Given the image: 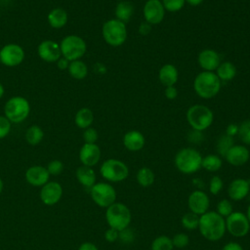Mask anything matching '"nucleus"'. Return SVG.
Instances as JSON below:
<instances>
[{"label":"nucleus","instance_id":"obj_1","mask_svg":"<svg viewBox=\"0 0 250 250\" xmlns=\"http://www.w3.org/2000/svg\"><path fill=\"white\" fill-rule=\"evenodd\" d=\"M198 229L200 234L209 241H218L226 233L225 218L216 211H207L199 217Z\"/></svg>","mask_w":250,"mask_h":250},{"label":"nucleus","instance_id":"obj_2","mask_svg":"<svg viewBox=\"0 0 250 250\" xmlns=\"http://www.w3.org/2000/svg\"><path fill=\"white\" fill-rule=\"evenodd\" d=\"M193 89L200 98L211 99L219 93L221 80L213 71H202L194 78Z\"/></svg>","mask_w":250,"mask_h":250},{"label":"nucleus","instance_id":"obj_3","mask_svg":"<svg viewBox=\"0 0 250 250\" xmlns=\"http://www.w3.org/2000/svg\"><path fill=\"white\" fill-rule=\"evenodd\" d=\"M202 156L194 148L185 147L180 149L175 156V166L183 174H193L201 168Z\"/></svg>","mask_w":250,"mask_h":250},{"label":"nucleus","instance_id":"obj_4","mask_svg":"<svg viewBox=\"0 0 250 250\" xmlns=\"http://www.w3.org/2000/svg\"><path fill=\"white\" fill-rule=\"evenodd\" d=\"M132 215L130 209L121 202H114L106 208L105 220L109 228L115 229L118 231L129 227Z\"/></svg>","mask_w":250,"mask_h":250},{"label":"nucleus","instance_id":"obj_5","mask_svg":"<svg viewBox=\"0 0 250 250\" xmlns=\"http://www.w3.org/2000/svg\"><path fill=\"white\" fill-rule=\"evenodd\" d=\"M187 120L193 130L202 132L211 126L214 114L206 105L193 104L187 111Z\"/></svg>","mask_w":250,"mask_h":250},{"label":"nucleus","instance_id":"obj_6","mask_svg":"<svg viewBox=\"0 0 250 250\" xmlns=\"http://www.w3.org/2000/svg\"><path fill=\"white\" fill-rule=\"evenodd\" d=\"M104 40L112 47L121 46L127 39L126 24L116 19L106 21L102 28Z\"/></svg>","mask_w":250,"mask_h":250},{"label":"nucleus","instance_id":"obj_7","mask_svg":"<svg viewBox=\"0 0 250 250\" xmlns=\"http://www.w3.org/2000/svg\"><path fill=\"white\" fill-rule=\"evenodd\" d=\"M30 112V104L28 101L21 96L10 98L4 107L5 116L11 123H21L27 118Z\"/></svg>","mask_w":250,"mask_h":250},{"label":"nucleus","instance_id":"obj_8","mask_svg":"<svg viewBox=\"0 0 250 250\" xmlns=\"http://www.w3.org/2000/svg\"><path fill=\"white\" fill-rule=\"evenodd\" d=\"M62 57L69 62L82 58L87 50V45L84 39L78 35L71 34L65 36L60 43Z\"/></svg>","mask_w":250,"mask_h":250},{"label":"nucleus","instance_id":"obj_9","mask_svg":"<svg viewBox=\"0 0 250 250\" xmlns=\"http://www.w3.org/2000/svg\"><path fill=\"white\" fill-rule=\"evenodd\" d=\"M100 173L104 180L111 183H119L127 179L129 168L123 161L109 158L103 162Z\"/></svg>","mask_w":250,"mask_h":250},{"label":"nucleus","instance_id":"obj_10","mask_svg":"<svg viewBox=\"0 0 250 250\" xmlns=\"http://www.w3.org/2000/svg\"><path fill=\"white\" fill-rule=\"evenodd\" d=\"M90 195L93 201L100 207L107 208L116 200V191L108 183H96L90 188Z\"/></svg>","mask_w":250,"mask_h":250},{"label":"nucleus","instance_id":"obj_11","mask_svg":"<svg viewBox=\"0 0 250 250\" xmlns=\"http://www.w3.org/2000/svg\"><path fill=\"white\" fill-rule=\"evenodd\" d=\"M226 229L234 237H243L250 230V223L246 215L240 211H233L226 219Z\"/></svg>","mask_w":250,"mask_h":250},{"label":"nucleus","instance_id":"obj_12","mask_svg":"<svg viewBox=\"0 0 250 250\" xmlns=\"http://www.w3.org/2000/svg\"><path fill=\"white\" fill-rule=\"evenodd\" d=\"M24 59V51L21 46L9 43L3 46L0 50V62L2 64L14 67L22 62Z\"/></svg>","mask_w":250,"mask_h":250},{"label":"nucleus","instance_id":"obj_13","mask_svg":"<svg viewBox=\"0 0 250 250\" xmlns=\"http://www.w3.org/2000/svg\"><path fill=\"white\" fill-rule=\"evenodd\" d=\"M143 12L146 21L151 25L160 23L165 16V9L160 0H147Z\"/></svg>","mask_w":250,"mask_h":250},{"label":"nucleus","instance_id":"obj_14","mask_svg":"<svg viewBox=\"0 0 250 250\" xmlns=\"http://www.w3.org/2000/svg\"><path fill=\"white\" fill-rule=\"evenodd\" d=\"M188 206L190 212L201 216L206 213L210 206L209 196L202 190L192 191L188 198Z\"/></svg>","mask_w":250,"mask_h":250},{"label":"nucleus","instance_id":"obj_15","mask_svg":"<svg viewBox=\"0 0 250 250\" xmlns=\"http://www.w3.org/2000/svg\"><path fill=\"white\" fill-rule=\"evenodd\" d=\"M37 53L40 59L47 62H57L62 57L60 44L53 40L42 41L38 45Z\"/></svg>","mask_w":250,"mask_h":250},{"label":"nucleus","instance_id":"obj_16","mask_svg":"<svg viewBox=\"0 0 250 250\" xmlns=\"http://www.w3.org/2000/svg\"><path fill=\"white\" fill-rule=\"evenodd\" d=\"M62 195V188L57 182H48L40 190V198L46 205H55Z\"/></svg>","mask_w":250,"mask_h":250},{"label":"nucleus","instance_id":"obj_17","mask_svg":"<svg viewBox=\"0 0 250 250\" xmlns=\"http://www.w3.org/2000/svg\"><path fill=\"white\" fill-rule=\"evenodd\" d=\"M250 192V181L242 178L234 179L228 188V195L233 201L244 199Z\"/></svg>","mask_w":250,"mask_h":250},{"label":"nucleus","instance_id":"obj_18","mask_svg":"<svg viewBox=\"0 0 250 250\" xmlns=\"http://www.w3.org/2000/svg\"><path fill=\"white\" fill-rule=\"evenodd\" d=\"M79 159L82 165L93 167L101 159V149L96 144H84L79 151Z\"/></svg>","mask_w":250,"mask_h":250},{"label":"nucleus","instance_id":"obj_19","mask_svg":"<svg viewBox=\"0 0 250 250\" xmlns=\"http://www.w3.org/2000/svg\"><path fill=\"white\" fill-rule=\"evenodd\" d=\"M225 158L232 166H242L249 160L250 152L245 146L233 145L225 155Z\"/></svg>","mask_w":250,"mask_h":250},{"label":"nucleus","instance_id":"obj_20","mask_svg":"<svg viewBox=\"0 0 250 250\" xmlns=\"http://www.w3.org/2000/svg\"><path fill=\"white\" fill-rule=\"evenodd\" d=\"M50 174L46 167L34 165L29 167L25 172V179L28 184L34 187H43L49 182Z\"/></svg>","mask_w":250,"mask_h":250},{"label":"nucleus","instance_id":"obj_21","mask_svg":"<svg viewBox=\"0 0 250 250\" xmlns=\"http://www.w3.org/2000/svg\"><path fill=\"white\" fill-rule=\"evenodd\" d=\"M197 61L204 71H214L221 63L220 55L212 49L202 50L198 55Z\"/></svg>","mask_w":250,"mask_h":250},{"label":"nucleus","instance_id":"obj_22","mask_svg":"<svg viewBox=\"0 0 250 250\" xmlns=\"http://www.w3.org/2000/svg\"><path fill=\"white\" fill-rule=\"evenodd\" d=\"M146 144L144 135L136 130L127 132L123 137V145L130 151L141 150Z\"/></svg>","mask_w":250,"mask_h":250},{"label":"nucleus","instance_id":"obj_23","mask_svg":"<svg viewBox=\"0 0 250 250\" xmlns=\"http://www.w3.org/2000/svg\"><path fill=\"white\" fill-rule=\"evenodd\" d=\"M179 73L177 67L172 63H166L161 66L158 73L159 81L165 87L174 86L178 81Z\"/></svg>","mask_w":250,"mask_h":250},{"label":"nucleus","instance_id":"obj_24","mask_svg":"<svg viewBox=\"0 0 250 250\" xmlns=\"http://www.w3.org/2000/svg\"><path fill=\"white\" fill-rule=\"evenodd\" d=\"M77 181L85 188H91L96 184V174L92 167L82 165L76 170Z\"/></svg>","mask_w":250,"mask_h":250},{"label":"nucleus","instance_id":"obj_25","mask_svg":"<svg viewBox=\"0 0 250 250\" xmlns=\"http://www.w3.org/2000/svg\"><path fill=\"white\" fill-rule=\"evenodd\" d=\"M68 20V16L65 10L62 8H55L51 10L47 16V21L51 27L53 28H62L63 27Z\"/></svg>","mask_w":250,"mask_h":250},{"label":"nucleus","instance_id":"obj_26","mask_svg":"<svg viewBox=\"0 0 250 250\" xmlns=\"http://www.w3.org/2000/svg\"><path fill=\"white\" fill-rule=\"evenodd\" d=\"M134 14V6L129 1H121L116 5L115 17L116 20L126 23L128 22Z\"/></svg>","mask_w":250,"mask_h":250},{"label":"nucleus","instance_id":"obj_27","mask_svg":"<svg viewBox=\"0 0 250 250\" xmlns=\"http://www.w3.org/2000/svg\"><path fill=\"white\" fill-rule=\"evenodd\" d=\"M94 121L93 111L88 107L80 108L74 117L75 125L81 129H87L91 126Z\"/></svg>","mask_w":250,"mask_h":250},{"label":"nucleus","instance_id":"obj_28","mask_svg":"<svg viewBox=\"0 0 250 250\" xmlns=\"http://www.w3.org/2000/svg\"><path fill=\"white\" fill-rule=\"evenodd\" d=\"M216 75L221 81H229L236 75V67L230 62H221L216 69Z\"/></svg>","mask_w":250,"mask_h":250},{"label":"nucleus","instance_id":"obj_29","mask_svg":"<svg viewBox=\"0 0 250 250\" xmlns=\"http://www.w3.org/2000/svg\"><path fill=\"white\" fill-rule=\"evenodd\" d=\"M67 70L71 77L78 80L84 79L88 74V67L86 63L80 60L70 62Z\"/></svg>","mask_w":250,"mask_h":250},{"label":"nucleus","instance_id":"obj_30","mask_svg":"<svg viewBox=\"0 0 250 250\" xmlns=\"http://www.w3.org/2000/svg\"><path fill=\"white\" fill-rule=\"evenodd\" d=\"M136 179L138 184L143 188H148L154 183V173L148 167H142L139 169L136 175Z\"/></svg>","mask_w":250,"mask_h":250},{"label":"nucleus","instance_id":"obj_31","mask_svg":"<svg viewBox=\"0 0 250 250\" xmlns=\"http://www.w3.org/2000/svg\"><path fill=\"white\" fill-rule=\"evenodd\" d=\"M222 165H223L222 158L217 154H208L202 157L201 167L209 172H216L220 170Z\"/></svg>","mask_w":250,"mask_h":250},{"label":"nucleus","instance_id":"obj_32","mask_svg":"<svg viewBox=\"0 0 250 250\" xmlns=\"http://www.w3.org/2000/svg\"><path fill=\"white\" fill-rule=\"evenodd\" d=\"M44 137V132L41 127L37 125H31L27 128L25 132V140L31 146L38 145Z\"/></svg>","mask_w":250,"mask_h":250},{"label":"nucleus","instance_id":"obj_33","mask_svg":"<svg viewBox=\"0 0 250 250\" xmlns=\"http://www.w3.org/2000/svg\"><path fill=\"white\" fill-rule=\"evenodd\" d=\"M233 145H234V141H233L232 137H230L227 134L222 135L217 142V151H218L219 155L225 157V155L227 154L229 149Z\"/></svg>","mask_w":250,"mask_h":250},{"label":"nucleus","instance_id":"obj_34","mask_svg":"<svg viewBox=\"0 0 250 250\" xmlns=\"http://www.w3.org/2000/svg\"><path fill=\"white\" fill-rule=\"evenodd\" d=\"M172 238L167 235H159L151 242V250H173Z\"/></svg>","mask_w":250,"mask_h":250},{"label":"nucleus","instance_id":"obj_35","mask_svg":"<svg viewBox=\"0 0 250 250\" xmlns=\"http://www.w3.org/2000/svg\"><path fill=\"white\" fill-rule=\"evenodd\" d=\"M199 217L198 215L192 213V212H188L186 213L182 219H181V223L182 226L188 230H194L196 229H198V224H199Z\"/></svg>","mask_w":250,"mask_h":250},{"label":"nucleus","instance_id":"obj_36","mask_svg":"<svg viewBox=\"0 0 250 250\" xmlns=\"http://www.w3.org/2000/svg\"><path fill=\"white\" fill-rule=\"evenodd\" d=\"M238 136L243 144L250 146V119L240 123L238 126Z\"/></svg>","mask_w":250,"mask_h":250},{"label":"nucleus","instance_id":"obj_37","mask_svg":"<svg viewBox=\"0 0 250 250\" xmlns=\"http://www.w3.org/2000/svg\"><path fill=\"white\" fill-rule=\"evenodd\" d=\"M216 212L221 215L223 218H227L233 212L232 204L229 199H222L217 204Z\"/></svg>","mask_w":250,"mask_h":250},{"label":"nucleus","instance_id":"obj_38","mask_svg":"<svg viewBox=\"0 0 250 250\" xmlns=\"http://www.w3.org/2000/svg\"><path fill=\"white\" fill-rule=\"evenodd\" d=\"M161 2L163 4L165 11L174 13L183 9V7L185 6L186 0H162Z\"/></svg>","mask_w":250,"mask_h":250},{"label":"nucleus","instance_id":"obj_39","mask_svg":"<svg viewBox=\"0 0 250 250\" xmlns=\"http://www.w3.org/2000/svg\"><path fill=\"white\" fill-rule=\"evenodd\" d=\"M173 246L176 248H185L189 243V237L184 232L176 233L172 238Z\"/></svg>","mask_w":250,"mask_h":250},{"label":"nucleus","instance_id":"obj_40","mask_svg":"<svg viewBox=\"0 0 250 250\" xmlns=\"http://www.w3.org/2000/svg\"><path fill=\"white\" fill-rule=\"evenodd\" d=\"M223 180L220 176H213L209 182V191L210 193L216 195L220 193L223 188Z\"/></svg>","mask_w":250,"mask_h":250},{"label":"nucleus","instance_id":"obj_41","mask_svg":"<svg viewBox=\"0 0 250 250\" xmlns=\"http://www.w3.org/2000/svg\"><path fill=\"white\" fill-rule=\"evenodd\" d=\"M47 170L49 172L50 175H53V176H57V175H60L62 170H63V164L62 161L60 160H52L48 163L47 165Z\"/></svg>","mask_w":250,"mask_h":250},{"label":"nucleus","instance_id":"obj_42","mask_svg":"<svg viewBox=\"0 0 250 250\" xmlns=\"http://www.w3.org/2000/svg\"><path fill=\"white\" fill-rule=\"evenodd\" d=\"M98 138H99V135L97 130L92 127L85 129L83 132V140L86 144H96Z\"/></svg>","mask_w":250,"mask_h":250},{"label":"nucleus","instance_id":"obj_43","mask_svg":"<svg viewBox=\"0 0 250 250\" xmlns=\"http://www.w3.org/2000/svg\"><path fill=\"white\" fill-rule=\"evenodd\" d=\"M11 131V121L4 115L0 116V139H4Z\"/></svg>","mask_w":250,"mask_h":250},{"label":"nucleus","instance_id":"obj_44","mask_svg":"<svg viewBox=\"0 0 250 250\" xmlns=\"http://www.w3.org/2000/svg\"><path fill=\"white\" fill-rule=\"evenodd\" d=\"M120 241L123 243H131L135 239V233L133 229H131L129 227L119 231V238Z\"/></svg>","mask_w":250,"mask_h":250},{"label":"nucleus","instance_id":"obj_45","mask_svg":"<svg viewBox=\"0 0 250 250\" xmlns=\"http://www.w3.org/2000/svg\"><path fill=\"white\" fill-rule=\"evenodd\" d=\"M104 238L107 242H115L119 238V231L115 229L109 228L104 232Z\"/></svg>","mask_w":250,"mask_h":250},{"label":"nucleus","instance_id":"obj_46","mask_svg":"<svg viewBox=\"0 0 250 250\" xmlns=\"http://www.w3.org/2000/svg\"><path fill=\"white\" fill-rule=\"evenodd\" d=\"M203 140V134L201 131H197V130H192L191 132H189L188 134V141L194 144H198L201 143Z\"/></svg>","mask_w":250,"mask_h":250},{"label":"nucleus","instance_id":"obj_47","mask_svg":"<svg viewBox=\"0 0 250 250\" xmlns=\"http://www.w3.org/2000/svg\"><path fill=\"white\" fill-rule=\"evenodd\" d=\"M165 97L168 99V100H174L177 98V95H178V91H177V88L175 86H168L165 88Z\"/></svg>","mask_w":250,"mask_h":250},{"label":"nucleus","instance_id":"obj_48","mask_svg":"<svg viewBox=\"0 0 250 250\" xmlns=\"http://www.w3.org/2000/svg\"><path fill=\"white\" fill-rule=\"evenodd\" d=\"M222 250H244V249L239 243L235 241H229L223 246Z\"/></svg>","mask_w":250,"mask_h":250},{"label":"nucleus","instance_id":"obj_49","mask_svg":"<svg viewBox=\"0 0 250 250\" xmlns=\"http://www.w3.org/2000/svg\"><path fill=\"white\" fill-rule=\"evenodd\" d=\"M151 30V24H149L148 22L146 21H144L140 24V27H139V32L142 34V35H147Z\"/></svg>","mask_w":250,"mask_h":250},{"label":"nucleus","instance_id":"obj_50","mask_svg":"<svg viewBox=\"0 0 250 250\" xmlns=\"http://www.w3.org/2000/svg\"><path fill=\"white\" fill-rule=\"evenodd\" d=\"M226 134L233 138L235 135L238 134V125H236V124H229V125L227 127Z\"/></svg>","mask_w":250,"mask_h":250},{"label":"nucleus","instance_id":"obj_51","mask_svg":"<svg viewBox=\"0 0 250 250\" xmlns=\"http://www.w3.org/2000/svg\"><path fill=\"white\" fill-rule=\"evenodd\" d=\"M69 61L66 60L65 58L63 57H61L58 61H57V65L60 69L62 70H64V69H67L68 68V65H69Z\"/></svg>","mask_w":250,"mask_h":250},{"label":"nucleus","instance_id":"obj_52","mask_svg":"<svg viewBox=\"0 0 250 250\" xmlns=\"http://www.w3.org/2000/svg\"><path fill=\"white\" fill-rule=\"evenodd\" d=\"M78 250H99V249H98V247H97L94 243H92V242H83V243L79 246Z\"/></svg>","mask_w":250,"mask_h":250},{"label":"nucleus","instance_id":"obj_53","mask_svg":"<svg viewBox=\"0 0 250 250\" xmlns=\"http://www.w3.org/2000/svg\"><path fill=\"white\" fill-rule=\"evenodd\" d=\"M186 2H187L188 4H189L190 6L195 7V6L200 5V4L203 2V0H186Z\"/></svg>","mask_w":250,"mask_h":250},{"label":"nucleus","instance_id":"obj_54","mask_svg":"<svg viewBox=\"0 0 250 250\" xmlns=\"http://www.w3.org/2000/svg\"><path fill=\"white\" fill-rule=\"evenodd\" d=\"M246 217H247V219H248V221H249V223H250V204L248 205V207H247V211H246Z\"/></svg>","mask_w":250,"mask_h":250},{"label":"nucleus","instance_id":"obj_55","mask_svg":"<svg viewBox=\"0 0 250 250\" xmlns=\"http://www.w3.org/2000/svg\"><path fill=\"white\" fill-rule=\"evenodd\" d=\"M3 95H4V87H3V85L0 83V99L3 97Z\"/></svg>","mask_w":250,"mask_h":250},{"label":"nucleus","instance_id":"obj_56","mask_svg":"<svg viewBox=\"0 0 250 250\" xmlns=\"http://www.w3.org/2000/svg\"><path fill=\"white\" fill-rule=\"evenodd\" d=\"M2 189H3V182H2V180L0 179V193H1Z\"/></svg>","mask_w":250,"mask_h":250}]
</instances>
